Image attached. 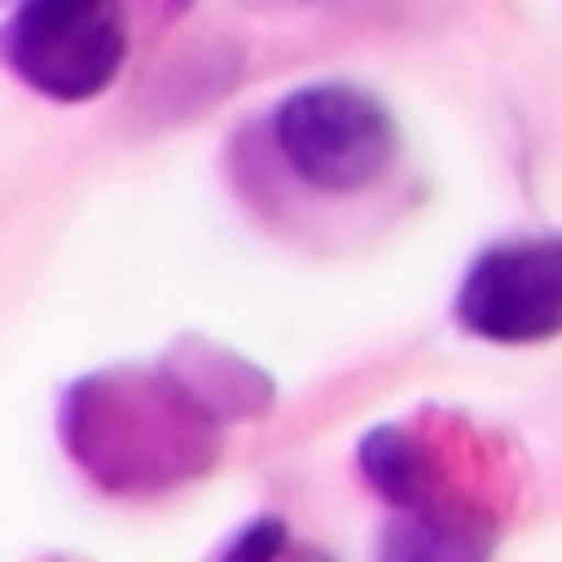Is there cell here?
Wrapping results in <instances>:
<instances>
[{"mask_svg":"<svg viewBox=\"0 0 562 562\" xmlns=\"http://www.w3.org/2000/svg\"><path fill=\"white\" fill-rule=\"evenodd\" d=\"M188 0H15L0 20V65L55 104H89Z\"/></svg>","mask_w":562,"mask_h":562,"instance_id":"obj_1","label":"cell"},{"mask_svg":"<svg viewBox=\"0 0 562 562\" xmlns=\"http://www.w3.org/2000/svg\"><path fill=\"white\" fill-rule=\"evenodd\" d=\"M267 144L286 183L316 198H360L400 164V128L370 89L346 79L291 89L267 119Z\"/></svg>","mask_w":562,"mask_h":562,"instance_id":"obj_2","label":"cell"},{"mask_svg":"<svg viewBox=\"0 0 562 562\" xmlns=\"http://www.w3.org/2000/svg\"><path fill=\"white\" fill-rule=\"evenodd\" d=\"M454 316L488 346H543L562 336V237L488 247L459 286Z\"/></svg>","mask_w":562,"mask_h":562,"instance_id":"obj_3","label":"cell"},{"mask_svg":"<svg viewBox=\"0 0 562 562\" xmlns=\"http://www.w3.org/2000/svg\"><path fill=\"white\" fill-rule=\"evenodd\" d=\"M281 538H286V528L277 518H257L252 528H243V543L227 548V558H267L281 548Z\"/></svg>","mask_w":562,"mask_h":562,"instance_id":"obj_4","label":"cell"}]
</instances>
